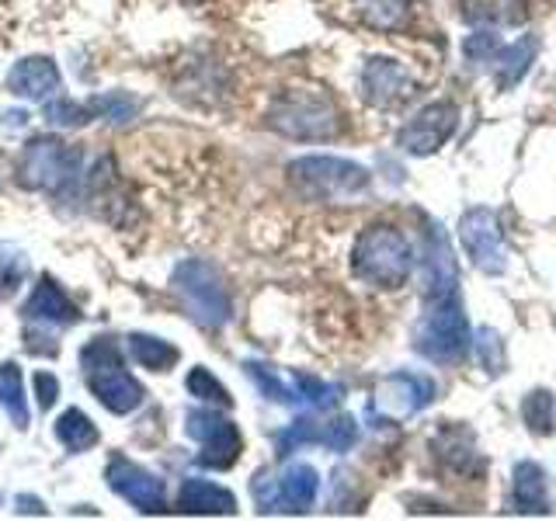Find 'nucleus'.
Instances as JSON below:
<instances>
[{
    "mask_svg": "<svg viewBox=\"0 0 556 521\" xmlns=\"http://www.w3.org/2000/svg\"><path fill=\"white\" fill-rule=\"evenodd\" d=\"M31 386H35V396H39V410H49L52 404H56V396H60V379L52 376V372H35Z\"/></svg>",
    "mask_w": 556,
    "mask_h": 521,
    "instance_id": "34",
    "label": "nucleus"
},
{
    "mask_svg": "<svg viewBox=\"0 0 556 521\" xmlns=\"http://www.w3.org/2000/svg\"><path fill=\"white\" fill-rule=\"evenodd\" d=\"M521 417L532 434H549L553 431V393L549 390H532L521 399Z\"/></svg>",
    "mask_w": 556,
    "mask_h": 521,
    "instance_id": "32",
    "label": "nucleus"
},
{
    "mask_svg": "<svg viewBox=\"0 0 556 521\" xmlns=\"http://www.w3.org/2000/svg\"><path fill=\"white\" fill-rule=\"evenodd\" d=\"M22 313H25V320L49 323V327H77L84 320L80 306L56 285V278H52V275H42L39 282H35Z\"/></svg>",
    "mask_w": 556,
    "mask_h": 521,
    "instance_id": "19",
    "label": "nucleus"
},
{
    "mask_svg": "<svg viewBox=\"0 0 556 521\" xmlns=\"http://www.w3.org/2000/svg\"><path fill=\"white\" fill-rule=\"evenodd\" d=\"M185 386H188V393H191V396L205 399V404H216V407H233V396L226 393V386H223V382H219L213 372L205 369V365H195V369L188 372Z\"/></svg>",
    "mask_w": 556,
    "mask_h": 521,
    "instance_id": "30",
    "label": "nucleus"
},
{
    "mask_svg": "<svg viewBox=\"0 0 556 521\" xmlns=\"http://www.w3.org/2000/svg\"><path fill=\"white\" fill-rule=\"evenodd\" d=\"M352 8L376 31H400L410 17V0H352Z\"/></svg>",
    "mask_w": 556,
    "mask_h": 521,
    "instance_id": "24",
    "label": "nucleus"
},
{
    "mask_svg": "<svg viewBox=\"0 0 556 521\" xmlns=\"http://www.w3.org/2000/svg\"><path fill=\"white\" fill-rule=\"evenodd\" d=\"M431 448L439 452V459L452 469H459V473H466L469 462L477 459V448H473V434L463 431V428H445L439 439L431 442Z\"/></svg>",
    "mask_w": 556,
    "mask_h": 521,
    "instance_id": "28",
    "label": "nucleus"
},
{
    "mask_svg": "<svg viewBox=\"0 0 556 521\" xmlns=\"http://www.w3.org/2000/svg\"><path fill=\"white\" fill-rule=\"evenodd\" d=\"M497 49H501V42H497V35L494 31H473L469 39L463 42V52L473 63H491L494 56H497Z\"/></svg>",
    "mask_w": 556,
    "mask_h": 521,
    "instance_id": "33",
    "label": "nucleus"
},
{
    "mask_svg": "<svg viewBox=\"0 0 556 521\" xmlns=\"http://www.w3.org/2000/svg\"><path fill=\"white\" fill-rule=\"evenodd\" d=\"M459 14L477 28L521 25L529 17V0H459Z\"/></svg>",
    "mask_w": 556,
    "mask_h": 521,
    "instance_id": "21",
    "label": "nucleus"
},
{
    "mask_svg": "<svg viewBox=\"0 0 556 521\" xmlns=\"http://www.w3.org/2000/svg\"><path fill=\"white\" fill-rule=\"evenodd\" d=\"M56 439L66 452H74V456H80V452L87 448H94L101 442V431L94 428V421L87 417L84 410L77 407H70L60 414V421H56Z\"/></svg>",
    "mask_w": 556,
    "mask_h": 521,
    "instance_id": "25",
    "label": "nucleus"
},
{
    "mask_svg": "<svg viewBox=\"0 0 556 521\" xmlns=\"http://www.w3.org/2000/svg\"><path fill=\"white\" fill-rule=\"evenodd\" d=\"M84 153L63 143L56 136H35L17 156V185L25 191H42V195H70L80 181Z\"/></svg>",
    "mask_w": 556,
    "mask_h": 521,
    "instance_id": "3",
    "label": "nucleus"
},
{
    "mask_svg": "<svg viewBox=\"0 0 556 521\" xmlns=\"http://www.w3.org/2000/svg\"><path fill=\"white\" fill-rule=\"evenodd\" d=\"M0 407H4L14 428H22V431L28 428L31 410H28V396L22 386V369H17V361L0 365Z\"/></svg>",
    "mask_w": 556,
    "mask_h": 521,
    "instance_id": "26",
    "label": "nucleus"
},
{
    "mask_svg": "<svg viewBox=\"0 0 556 521\" xmlns=\"http://www.w3.org/2000/svg\"><path fill=\"white\" fill-rule=\"evenodd\" d=\"M535 56H539V39H535V35H526V39H518L511 46H501L497 56L491 60L501 91H508V87H515L521 77H526L529 66L535 63Z\"/></svg>",
    "mask_w": 556,
    "mask_h": 521,
    "instance_id": "23",
    "label": "nucleus"
},
{
    "mask_svg": "<svg viewBox=\"0 0 556 521\" xmlns=\"http://www.w3.org/2000/svg\"><path fill=\"white\" fill-rule=\"evenodd\" d=\"M459 240L466 257L473 260V268L483 275H504L508 268V257H504V240H501V226L491 208H469L459 219Z\"/></svg>",
    "mask_w": 556,
    "mask_h": 521,
    "instance_id": "12",
    "label": "nucleus"
},
{
    "mask_svg": "<svg viewBox=\"0 0 556 521\" xmlns=\"http://www.w3.org/2000/svg\"><path fill=\"white\" fill-rule=\"evenodd\" d=\"M352 271L372 289H400L414 271V251L407 237L390 223H372L352 247Z\"/></svg>",
    "mask_w": 556,
    "mask_h": 521,
    "instance_id": "1",
    "label": "nucleus"
},
{
    "mask_svg": "<svg viewBox=\"0 0 556 521\" xmlns=\"http://www.w3.org/2000/svg\"><path fill=\"white\" fill-rule=\"evenodd\" d=\"M414 80L404 66L387 56H372L362 66V98L372 104V109H400L414 98Z\"/></svg>",
    "mask_w": 556,
    "mask_h": 521,
    "instance_id": "16",
    "label": "nucleus"
},
{
    "mask_svg": "<svg viewBox=\"0 0 556 521\" xmlns=\"http://www.w3.org/2000/svg\"><path fill=\"white\" fill-rule=\"evenodd\" d=\"M139 115V98L126 94V91H115V94H98L94 101H46V118L52 126H63V129H80L87 122L94 118H109L115 126H126Z\"/></svg>",
    "mask_w": 556,
    "mask_h": 521,
    "instance_id": "11",
    "label": "nucleus"
},
{
    "mask_svg": "<svg viewBox=\"0 0 556 521\" xmlns=\"http://www.w3.org/2000/svg\"><path fill=\"white\" fill-rule=\"evenodd\" d=\"M511 494L515 508L526 514H546L549 511V494H546V473L539 462H518L511 476Z\"/></svg>",
    "mask_w": 556,
    "mask_h": 521,
    "instance_id": "22",
    "label": "nucleus"
},
{
    "mask_svg": "<svg viewBox=\"0 0 556 521\" xmlns=\"http://www.w3.org/2000/svg\"><path fill=\"white\" fill-rule=\"evenodd\" d=\"M254 500L261 511H292L303 514L313 508V500L320 494V473L309 462H292L278 476L257 473L254 483Z\"/></svg>",
    "mask_w": 556,
    "mask_h": 521,
    "instance_id": "8",
    "label": "nucleus"
},
{
    "mask_svg": "<svg viewBox=\"0 0 556 521\" xmlns=\"http://www.w3.org/2000/svg\"><path fill=\"white\" fill-rule=\"evenodd\" d=\"M129 352L150 372H167L170 365L181 358V352L170 341L153 338V334H129Z\"/></svg>",
    "mask_w": 556,
    "mask_h": 521,
    "instance_id": "27",
    "label": "nucleus"
},
{
    "mask_svg": "<svg viewBox=\"0 0 556 521\" xmlns=\"http://www.w3.org/2000/svg\"><path fill=\"white\" fill-rule=\"evenodd\" d=\"M358 442V421L352 414L330 417V421H313V417H300L278 434V456L300 448V445H324L330 452H348Z\"/></svg>",
    "mask_w": 556,
    "mask_h": 521,
    "instance_id": "15",
    "label": "nucleus"
},
{
    "mask_svg": "<svg viewBox=\"0 0 556 521\" xmlns=\"http://www.w3.org/2000/svg\"><path fill=\"white\" fill-rule=\"evenodd\" d=\"M289 181L309 202H352L369 191V170L341 156H300L289 164Z\"/></svg>",
    "mask_w": 556,
    "mask_h": 521,
    "instance_id": "6",
    "label": "nucleus"
},
{
    "mask_svg": "<svg viewBox=\"0 0 556 521\" xmlns=\"http://www.w3.org/2000/svg\"><path fill=\"white\" fill-rule=\"evenodd\" d=\"M268 129H275L286 139H300V143H320V139H334L341 132V115L334 101L320 91H282L268 109Z\"/></svg>",
    "mask_w": 556,
    "mask_h": 521,
    "instance_id": "4",
    "label": "nucleus"
},
{
    "mask_svg": "<svg viewBox=\"0 0 556 521\" xmlns=\"http://www.w3.org/2000/svg\"><path fill=\"white\" fill-rule=\"evenodd\" d=\"M80 365H84V382L87 390L94 393V399L112 414H132L139 404H143V386L139 379L126 369V358L118 352V341L101 334L91 344H84L80 352Z\"/></svg>",
    "mask_w": 556,
    "mask_h": 521,
    "instance_id": "2",
    "label": "nucleus"
},
{
    "mask_svg": "<svg viewBox=\"0 0 556 521\" xmlns=\"http://www.w3.org/2000/svg\"><path fill=\"white\" fill-rule=\"evenodd\" d=\"M459 126V109L452 101H434L428 109L417 112L404 129L396 136V147L404 153H414V156H431L439 153L448 136L456 132Z\"/></svg>",
    "mask_w": 556,
    "mask_h": 521,
    "instance_id": "14",
    "label": "nucleus"
},
{
    "mask_svg": "<svg viewBox=\"0 0 556 521\" xmlns=\"http://www.w3.org/2000/svg\"><path fill=\"white\" fill-rule=\"evenodd\" d=\"M170 285H174V292H178L185 313L199 327L219 330L226 320L233 317V303H230V292H226L223 275L216 265H208V260H202V257L181 260L170 275Z\"/></svg>",
    "mask_w": 556,
    "mask_h": 521,
    "instance_id": "5",
    "label": "nucleus"
},
{
    "mask_svg": "<svg viewBox=\"0 0 556 521\" xmlns=\"http://www.w3.org/2000/svg\"><path fill=\"white\" fill-rule=\"evenodd\" d=\"M8 91L22 101H52L63 91V74L52 56H25L8 69Z\"/></svg>",
    "mask_w": 556,
    "mask_h": 521,
    "instance_id": "18",
    "label": "nucleus"
},
{
    "mask_svg": "<svg viewBox=\"0 0 556 521\" xmlns=\"http://www.w3.org/2000/svg\"><path fill=\"white\" fill-rule=\"evenodd\" d=\"M17 511H22V514H49L46 511V504L39 500V497H28V494H17Z\"/></svg>",
    "mask_w": 556,
    "mask_h": 521,
    "instance_id": "36",
    "label": "nucleus"
},
{
    "mask_svg": "<svg viewBox=\"0 0 556 521\" xmlns=\"http://www.w3.org/2000/svg\"><path fill=\"white\" fill-rule=\"evenodd\" d=\"M292 390L313 410H330L341 399V386H334V382H324V379L309 376V372H292Z\"/></svg>",
    "mask_w": 556,
    "mask_h": 521,
    "instance_id": "29",
    "label": "nucleus"
},
{
    "mask_svg": "<svg viewBox=\"0 0 556 521\" xmlns=\"http://www.w3.org/2000/svg\"><path fill=\"white\" fill-rule=\"evenodd\" d=\"M469 344H473L469 341V320L456 292L445 295V300H434L414 327V347L428 361H459L469 352Z\"/></svg>",
    "mask_w": 556,
    "mask_h": 521,
    "instance_id": "7",
    "label": "nucleus"
},
{
    "mask_svg": "<svg viewBox=\"0 0 556 521\" xmlns=\"http://www.w3.org/2000/svg\"><path fill=\"white\" fill-rule=\"evenodd\" d=\"M185 428H188L191 439L199 442L195 462L202 469H216V473H223V469L237 466L240 452H243V439H240V431H237V424L230 421V417H223V414L208 410V407H202V410L195 407V410H188Z\"/></svg>",
    "mask_w": 556,
    "mask_h": 521,
    "instance_id": "9",
    "label": "nucleus"
},
{
    "mask_svg": "<svg viewBox=\"0 0 556 521\" xmlns=\"http://www.w3.org/2000/svg\"><path fill=\"white\" fill-rule=\"evenodd\" d=\"M480 355H483V365H486V369H501V338L497 334H491V330H480Z\"/></svg>",
    "mask_w": 556,
    "mask_h": 521,
    "instance_id": "35",
    "label": "nucleus"
},
{
    "mask_svg": "<svg viewBox=\"0 0 556 521\" xmlns=\"http://www.w3.org/2000/svg\"><path fill=\"white\" fill-rule=\"evenodd\" d=\"M170 511H178V514H237V497L213 480L188 476V480H181Z\"/></svg>",
    "mask_w": 556,
    "mask_h": 521,
    "instance_id": "20",
    "label": "nucleus"
},
{
    "mask_svg": "<svg viewBox=\"0 0 556 521\" xmlns=\"http://www.w3.org/2000/svg\"><path fill=\"white\" fill-rule=\"evenodd\" d=\"M104 480H109V491L118 494L122 500H129L139 514H167L170 500H167V483L150 473L147 466H139L126 456H112L104 466Z\"/></svg>",
    "mask_w": 556,
    "mask_h": 521,
    "instance_id": "10",
    "label": "nucleus"
},
{
    "mask_svg": "<svg viewBox=\"0 0 556 521\" xmlns=\"http://www.w3.org/2000/svg\"><path fill=\"white\" fill-rule=\"evenodd\" d=\"M459 285V260L452 257L448 237L439 223L425 230V257H421V292L428 300H445Z\"/></svg>",
    "mask_w": 556,
    "mask_h": 521,
    "instance_id": "17",
    "label": "nucleus"
},
{
    "mask_svg": "<svg viewBox=\"0 0 556 521\" xmlns=\"http://www.w3.org/2000/svg\"><path fill=\"white\" fill-rule=\"evenodd\" d=\"M243 369H248V376L254 379V386L265 393L268 399H275V404H300L295 390H289L286 382L278 379V372L271 369V365H265V361H248Z\"/></svg>",
    "mask_w": 556,
    "mask_h": 521,
    "instance_id": "31",
    "label": "nucleus"
},
{
    "mask_svg": "<svg viewBox=\"0 0 556 521\" xmlns=\"http://www.w3.org/2000/svg\"><path fill=\"white\" fill-rule=\"evenodd\" d=\"M439 386L428 376L417 372H393L376 386L372 396V414L382 417V421H404V417H414L417 410H425Z\"/></svg>",
    "mask_w": 556,
    "mask_h": 521,
    "instance_id": "13",
    "label": "nucleus"
}]
</instances>
